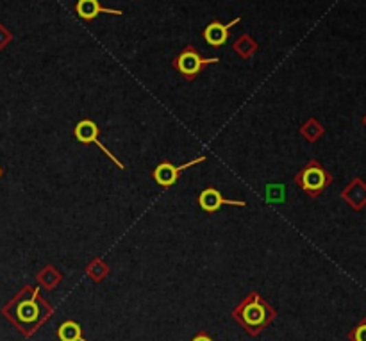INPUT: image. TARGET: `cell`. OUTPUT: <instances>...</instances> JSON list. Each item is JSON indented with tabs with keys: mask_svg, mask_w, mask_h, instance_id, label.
Wrapping results in <instances>:
<instances>
[{
	"mask_svg": "<svg viewBox=\"0 0 366 341\" xmlns=\"http://www.w3.org/2000/svg\"><path fill=\"white\" fill-rule=\"evenodd\" d=\"M231 316L241 329H245L249 336L258 338L277 318V309L270 306L258 292H250L231 311Z\"/></svg>",
	"mask_w": 366,
	"mask_h": 341,
	"instance_id": "7a4b0ae2",
	"label": "cell"
},
{
	"mask_svg": "<svg viewBox=\"0 0 366 341\" xmlns=\"http://www.w3.org/2000/svg\"><path fill=\"white\" fill-rule=\"evenodd\" d=\"M76 13L82 22H91L98 14H115V16H122L120 9H109L104 8L100 4V0H77Z\"/></svg>",
	"mask_w": 366,
	"mask_h": 341,
	"instance_id": "30bf717a",
	"label": "cell"
},
{
	"mask_svg": "<svg viewBox=\"0 0 366 341\" xmlns=\"http://www.w3.org/2000/svg\"><path fill=\"white\" fill-rule=\"evenodd\" d=\"M198 206L204 209L205 213H216L223 206H240V208H245V200H229L220 193L216 188H205L201 191L198 195Z\"/></svg>",
	"mask_w": 366,
	"mask_h": 341,
	"instance_id": "52a82bcc",
	"label": "cell"
},
{
	"mask_svg": "<svg viewBox=\"0 0 366 341\" xmlns=\"http://www.w3.org/2000/svg\"><path fill=\"white\" fill-rule=\"evenodd\" d=\"M218 61V58H202L201 54L196 52L193 45H187L186 49L179 54L177 58L172 59V67H174L187 82H192L207 65H213V63Z\"/></svg>",
	"mask_w": 366,
	"mask_h": 341,
	"instance_id": "277c9868",
	"label": "cell"
},
{
	"mask_svg": "<svg viewBox=\"0 0 366 341\" xmlns=\"http://www.w3.org/2000/svg\"><path fill=\"white\" fill-rule=\"evenodd\" d=\"M300 134H302V138L306 142L317 143L318 140L325 134V127H323L314 116H311V118H308L302 125H300Z\"/></svg>",
	"mask_w": 366,
	"mask_h": 341,
	"instance_id": "4fadbf2b",
	"label": "cell"
},
{
	"mask_svg": "<svg viewBox=\"0 0 366 341\" xmlns=\"http://www.w3.org/2000/svg\"><path fill=\"white\" fill-rule=\"evenodd\" d=\"M204 161L205 155H198V157L187 161V163L181 164V166H175V164H172L170 161H161L156 168H154V172H152V179L156 181L157 186L172 188L175 182H177V179L181 177V173H183L184 170L192 168V166H195V164L198 163H204Z\"/></svg>",
	"mask_w": 366,
	"mask_h": 341,
	"instance_id": "8992f818",
	"label": "cell"
},
{
	"mask_svg": "<svg viewBox=\"0 0 366 341\" xmlns=\"http://www.w3.org/2000/svg\"><path fill=\"white\" fill-rule=\"evenodd\" d=\"M266 200L270 204H282L286 200V186L284 184H268L266 186Z\"/></svg>",
	"mask_w": 366,
	"mask_h": 341,
	"instance_id": "2e32d148",
	"label": "cell"
},
{
	"mask_svg": "<svg viewBox=\"0 0 366 341\" xmlns=\"http://www.w3.org/2000/svg\"><path fill=\"white\" fill-rule=\"evenodd\" d=\"M293 181L306 195L311 197V199H318L332 184L334 177L321 166L320 161L311 160L306 166H302L299 172L295 173Z\"/></svg>",
	"mask_w": 366,
	"mask_h": 341,
	"instance_id": "3957f363",
	"label": "cell"
},
{
	"mask_svg": "<svg viewBox=\"0 0 366 341\" xmlns=\"http://www.w3.org/2000/svg\"><path fill=\"white\" fill-rule=\"evenodd\" d=\"M36 279H38V283H40V286L43 289H54L62 283V274L56 266L47 265L41 268L40 274L36 275Z\"/></svg>",
	"mask_w": 366,
	"mask_h": 341,
	"instance_id": "7c38bea8",
	"label": "cell"
},
{
	"mask_svg": "<svg viewBox=\"0 0 366 341\" xmlns=\"http://www.w3.org/2000/svg\"><path fill=\"white\" fill-rule=\"evenodd\" d=\"M2 315L22 336L29 338L47 324L54 315V307L45 300L40 286H23L2 307Z\"/></svg>",
	"mask_w": 366,
	"mask_h": 341,
	"instance_id": "6da1fadb",
	"label": "cell"
},
{
	"mask_svg": "<svg viewBox=\"0 0 366 341\" xmlns=\"http://www.w3.org/2000/svg\"><path fill=\"white\" fill-rule=\"evenodd\" d=\"M348 341H366V318H363L361 322L348 333Z\"/></svg>",
	"mask_w": 366,
	"mask_h": 341,
	"instance_id": "e0dca14e",
	"label": "cell"
},
{
	"mask_svg": "<svg viewBox=\"0 0 366 341\" xmlns=\"http://www.w3.org/2000/svg\"><path fill=\"white\" fill-rule=\"evenodd\" d=\"M2 173L4 172H2V166H0V179H2Z\"/></svg>",
	"mask_w": 366,
	"mask_h": 341,
	"instance_id": "44dd1931",
	"label": "cell"
},
{
	"mask_svg": "<svg viewBox=\"0 0 366 341\" xmlns=\"http://www.w3.org/2000/svg\"><path fill=\"white\" fill-rule=\"evenodd\" d=\"M86 275H88L93 283H102L107 275H109V266H107V263L104 261L102 257H95V259H91V261L88 263V266H86Z\"/></svg>",
	"mask_w": 366,
	"mask_h": 341,
	"instance_id": "5bb4252c",
	"label": "cell"
},
{
	"mask_svg": "<svg viewBox=\"0 0 366 341\" xmlns=\"http://www.w3.org/2000/svg\"><path fill=\"white\" fill-rule=\"evenodd\" d=\"M73 136H76V140L79 143H82V145H97L100 151L104 152V154L109 157V160L113 161V163L118 166L120 170L125 168V164L122 163L118 157H115V154L113 152H109L104 146V143H100V140H98V136H100V129H98V125L95 124L93 120H82V122H79V124L76 125V129H73Z\"/></svg>",
	"mask_w": 366,
	"mask_h": 341,
	"instance_id": "5b68a950",
	"label": "cell"
},
{
	"mask_svg": "<svg viewBox=\"0 0 366 341\" xmlns=\"http://www.w3.org/2000/svg\"><path fill=\"white\" fill-rule=\"evenodd\" d=\"M234 50H236V52L240 54L243 59H249L250 56L258 50V43H255V41L252 40L249 34H243L240 40L234 43Z\"/></svg>",
	"mask_w": 366,
	"mask_h": 341,
	"instance_id": "9a60e30c",
	"label": "cell"
},
{
	"mask_svg": "<svg viewBox=\"0 0 366 341\" xmlns=\"http://www.w3.org/2000/svg\"><path fill=\"white\" fill-rule=\"evenodd\" d=\"M13 40V34L9 31L8 27L0 23V50H4L9 43Z\"/></svg>",
	"mask_w": 366,
	"mask_h": 341,
	"instance_id": "ac0fdd59",
	"label": "cell"
},
{
	"mask_svg": "<svg viewBox=\"0 0 366 341\" xmlns=\"http://www.w3.org/2000/svg\"><path fill=\"white\" fill-rule=\"evenodd\" d=\"M241 22V18H234L232 22H229L227 25H223L222 22H218V20H214V22H211L209 25L205 27L204 29V40L205 43H209L211 47H214V49H218V47H222V45L227 43L229 40V34H231V29L236 23Z\"/></svg>",
	"mask_w": 366,
	"mask_h": 341,
	"instance_id": "9c48e42d",
	"label": "cell"
},
{
	"mask_svg": "<svg viewBox=\"0 0 366 341\" xmlns=\"http://www.w3.org/2000/svg\"><path fill=\"white\" fill-rule=\"evenodd\" d=\"M339 195L354 211H361L366 208V182L361 177H354Z\"/></svg>",
	"mask_w": 366,
	"mask_h": 341,
	"instance_id": "ba28073f",
	"label": "cell"
},
{
	"mask_svg": "<svg viewBox=\"0 0 366 341\" xmlns=\"http://www.w3.org/2000/svg\"><path fill=\"white\" fill-rule=\"evenodd\" d=\"M59 341H88L84 338V331H82V325L73 322V320H67L62 322L61 325L56 331Z\"/></svg>",
	"mask_w": 366,
	"mask_h": 341,
	"instance_id": "8fae6325",
	"label": "cell"
},
{
	"mask_svg": "<svg viewBox=\"0 0 366 341\" xmlns=\"http://www.w3.org/2000/svg\"><path fill=\"white\" fill-rule=\"evenodd\" d=\"M190 341H214L209 334L205 333V331H201V333H196V336H193Z\"/></svg>",
	"mask_w": 366,
	"mask_h": 341,
	"instance_id": "d6986e66",
	"label": "cell"
},
{
	"mask_svg": "<svg viewBox=\"0 0 366 341\" xmlns=\"http://www.w3.org/2000/svg\"><path fill=\"white\" fill-rule=\"evenodd\" d=\"M363 125H365V127H366V115L363 116Z\"/></svg>",
	"mask_w": 366,
	"mask_h": 341,
	"instance_id": "ffe728a7",
	"label": "cell"
}]
</instances>
